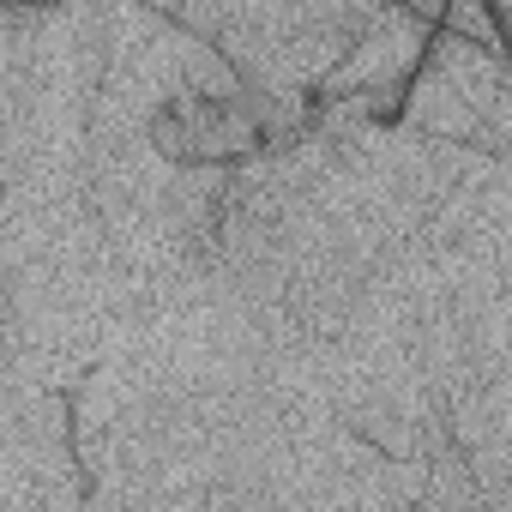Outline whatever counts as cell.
Masks as SVG:
<instances>
[{"label": "cell", "mask_w": 512, "mask_h": 512, "mask_svg": "<svg viewBox=\"0 0 512 512\" xmlns=\"http://www.w3.org/2000/svg\"><path fill=\"white\" fill-rule=\"evenodd\" d=\"M404 127L482 157H512V61L488 43L440 31L410 79Z\"/></svg>", "instance_id": "cell-1"}, {"label": "cell", "mask_w": 512, "mask_h": 512, "mask_svg": "<svg viewBox=\"0 0 512 512\" xmlns=\"http://www.w3.org/2000/svg\"><path fill=\"white\" fill-rule=\"evenodd\" d=\"M452 440L494 500L512 482V368H500L494 380L452 398Z\"/></svg>", "instance_id": "cell-2"}, {"label": "cell", "mask_w": 512, "mask_h": 512, "mask_svg": "<svg viewBox=\"0 0 512 512\" xmlns=\"http://www.w3.org/2000/svg\"><path fill=\"white\" fill-rule=\"evenodd\" d=\"M494 512H512V482H506V488L494 494Z\"/></svg>", "instance_id": "cell-3"}]
</instances>
